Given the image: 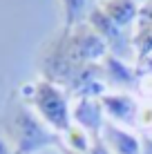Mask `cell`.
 Segmentation results:
<instances>
[{"label": "cell", "instance_id": "4", "mask_svg": "<svg viewBox=\"0 0 152 154\" xmlns=\"http://www.w3.org/2000/svg\"><path fill=\"white\" fill-rule=\"evenodd\" d=\"M101 116H103V105L101 98L96 96H78L76 105L72 107V119L76 121V127L92 132L94 136L101 130Z\"/></svg>", "mask_w": 152, "mask_h": 154}, {"label": "cell", "instance_id": "1", "mask_svg": "<svg viewBox=\"0 0 152 154\" xmlns=\"http://www.w3.org/2000/svg\"><path fill=\"white\" fill-rule=\"evenodd\" d=\"M2 136L7 139L14 154H36L38 150H43L47 145L63 147V143H60L58 136L54 134V130H49V127L23 103V98L18 96V92H14L7 109H5Z\"/></svg>", "mask_w": 152, "mask_h": 154}, {"label": "cell", "instance_id": "6", "mask_svg": "<svg viewBox=\"0 0 152 154\" xmlns=\"http://www.w3.org/2000/svg\"><path fill=\"white\" fill-rule=\"evenodd\" d=\"M103 143L112 154H143V147L139 145L137 136L132 132H125L123 127L107 123L105 134H103Z\"/></svg>", "mask_w": 152, "mask_h": 154}, {"label": "cell", "instance_id": "5", "mask_svg": "<svg viewBox=\"0 0 152 154\" xmlns=\"http://www.w3.org/2000/svg\"><path fill=\"white\" fill-rule=\"evenodd\" d=\"M98 9L121 29L132 25L134 20H139V16H141L139 0H101Z\"/></svg>", "mask_w": 152, "mask_h": 154}, {"label": "cell", "instance_id": "8", "mask_svg": "<svg viewBox=\"0 0 152 154\" xmlns=\"http://www.w3.org/2000/svg\"><path fill=\"white\" fill-rule=\"evenodd\" d=\"M141 27H152V0L141 5V16H139Z\"/></svg>", "mask_w": 152, "mask_h": 154}, {"label": "cell", "instance_id": "2", "mask_svg": "<svg viewBox=\"0 0 152 154\" xmlns=\"http://www.w3.org/2000/svg\"><path fill=\"white\" fill-rule=\"evenodd\" d=\"M18 94L23 103L38 116L43 123L54 132H70L72 127V109L67 105L65 89L58 83L49 81V78H38L20 87Z\"/></svg>", "mask_w": 152, "mask_h": 154}, {"label": "cell", "instance_id": "7", "mask_svg": "<svg viewBox=\"0 0 152 154\" xmlns=\"http://www.w3.org/2000/svg\"><path fill=\"white\" fill-rule=\"evenodd\" d=\"M63 11H65V27H76L85 23L90 16V0H63Z\"/></svg>", "mask_w": 152, "mask_h": 154}, {"label": "cell", "instance_id": "9", "mask_svg": "<svg viewBox=\"0 0 152 154\" xmlns=\"http://www.w3.org/2000/svg\"><path fill=\"white\" fill-rule=\"evenodd\" d=\"M87 154H112L107 150V145L103 143V139L101 136H94V143H92V150L87 152Z\"/></svg>", "mask_w": 152, "mask_h": 154}, {"label": "cell", "instance_id": "10", "mask_svg": "<svg viewBox=\"0 0 152 154\" xmlns=\"http://www.w3.org/2000/svg\"><path fill=\"white\" fill-rule=\"evenodd\" d=\"M139 2H141V5H143V2H148V0H139Z\"/></svg>", "mask_w": 152, "mask_h": 154}, {"label": "cell", "instance_id": "3", "mask_svg": "<svg viewBox=\"0 0 152 154\" xmlns=\"http://www.w3.org/2000/svg\"><path fill=\"white\" fill-rule=\"evenodd\" d=\"M101 105L103 112H107L112 116V121L121 125H137V116H139V107L137 100L130 94H103L101 96Z\"/></svg>", "mask_w": 152, "mask_h": 154}]
</instances>
